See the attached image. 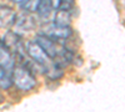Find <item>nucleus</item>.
<instances>
[{
  "label": "nucleus",
  "instance_id": "nucleus-1",
  "mask_svg": "<svg viewBox=\"0 0 125 112\" xmlns=\"http://www.w3.org/2000/svg\"><path fill=\"white\" fill-rule=\"evenodd\" d=\"M26 51L30 59L39 66L40 71L46 74L48 77L60 78L62 76V70L55 65V62L45 54V51L39 46L38 43H30L26 47Z\"/></svg>",
  "mask_w": 125,
  "mask_h": 112
},
{
  "label": "nucleus",
  "instance_id": "nucleus-2",
  "mask_svg": "<svg viewBox=\"0 0 125 112\" xmlns=\"http://www.w3.org/2000/svg\"><path fill=\"white\" fill-rule=\"evenodd\" d=\"M11 80L13 82L18 86V88L20 90H31L35 85H36V81L35 77L33 76V74L30 71L23 66H14V69L11 70Z\"/></svg>",
  "mask_w": 125,
  "mask_h": 112
},
{
  "label": "nucleus",
  "instance_id": "nucleus-3",
  "mask_svg": "<svg viewBox=\"0 0 125 112\" xmlns=\"http://www.w3.org/2000/svg\"><path fill=\"white\" fill-rule=\"evenodd\" d=\"M41 35L59 41V40L68 39L71 35V30H70V27L60 26V25H56V24L53 23L51 25H45L41 29Z\"/></svg>",
  "mask_w": 125,
  "mask_h": 112
},
{
  "label": "nucleus",
  "instance_id": "nucleus-4",
  "mask_svg": "<svg viewBox=\"0 0 125 112\" xmlns=\"http://www.w3.org/2000/svg\"><path fill=\"white\" fill-rule=\"evenodd\" d=\"M1 43L10 52H13L15 55L24 54L23 43H21V39H20L19 34H16V33H8L4 36V39L1 40Z\"/></svg>",
  "mask_w": 125,
  "mask_h": 112
},
{
  "label": "nucleus",
  "instance_id": "nucleus-5",
  "mask_svg": "<svg viewBox=\"0 0 125 112\" xmlns=\"http://www.w3.org/2000/svg\"><path fill=\"white\" fill-rule=\"evenodd\" d=\"M13 25L15 26L16 34H19V33H28V31H31V30L36 26V21L30 14L21 13L20 15H16L15 21H14Z\"/></svg>",
  "mask_w": 125,
  "mask_h": 112
},
{
  "label": "nucleus",
  "instance_id": "nucleus-6",
  "mask_svg": "<svg viewBox=\"0 0 125 112\" xmlns=\"http://www.w3.org/2000/svg\"><path fill=\"white\" fill-rule=\"evenodd\" d=\"M15 11L6 5H0V27H10L15 21Z\"/></svg>",
  "mask_w": 125,
  "mask_h": 112
},
{
  "label": "nucleus",
  "instance_id": "nucleus-7",
  "mask_svg": "<svg viewBox=\"0 0 125 112\" xmlns=\"http://www.w3.org/2000/svg\"><path fill=\"white\" fill-rule=\"evenodd\" d=\"M14 57L11 52L3 45V43L0 41V66H3L6 71H10L14 69Z\"/></svg>",
  "mask_w": 125,
  "mask_h": 112
},
{
  "label": "nucleus",
  "instance_id": "nucleus-8",
  "mask_svg": "<svg viewBox=\"0 0 125 112\" xmlns=\"http://www.w3.org/2000/svg\"><path fill=\"white\" fill-rule=\"evenodd\" d=\"M36 11L41 19H45V20L49 19V16L51 15V11H53V3H51V0H40Z\"/></svg>",
  "mask_w": 125,
  "mask_h": 112
},
{
  "label": "nucleus",
  "instance_id": "nucleus-9",
  "mask_svg": "<svg viewBox=\"0 0 125 112\" xmlns=\"http://www.w3.org/2000/svg\"><path fill=\"white\" fill-rule=\"evenodd\" d=\"M54 24L69 27L70 24H71V15H70V13L69 11H64V10H59V11L55 14Z\"/></svg>",
  "mask_w": 125,
  "mask_h": 112
},
{
  "label": "nucleus",
  "instance_id": "nucleus-10",
  "mask_svg": "<svg viewBox=\"0 0 125 112\" xmlns=\"http://www.w3.org/2000/svg\"><path fill=\"white\" fill-rule=\"evenodd\" d=\"M11 84H13V80L9 71H6L3 66H0V87L6 90L11 86Z\"/></svg>",
  "mask_w": 125,
  "mask_h": 112
},
{
  "label": "nucleus",
  "instance_id": "nucleus-11",
  "mask_svg": "<svg viewBox=\"0 0 125 112\" xmlns=\"http://www.w3.org/2000/svg\"><path fill=\"white\" fill-rule=\"evenodd\" d=\"M39 3H40V0H24L23 3H20V6H21V9H24L25 11L34 13L38 10Z\"/></svg>",
  "mask_w": 125,
  "mask_h": 112
},
{
  "label": "nucleus",
  "instance_id": "nucleus-12",
  "mask_svg": "<svg viewBox=\"0 0 125 112\" xmlns=\"http://www.w3.org/2000/svg\"><path fill=\"white\" fill-rule=\"evenodd\" d=\"M74 4H75V0H59L58 9L64 10V11H70V9H73Z\"/></svg>",
  "mask_w": 125,
  "mask_h": 112
},
{
  "label": "nucleus",
  "instance_id": "nucleus-13",
  "mask_svg": "<svg viewBox=\"0 0 125 112\" xmlns=\"http://www.w3.org/2000/svg\"><path fill=\"white\" fill-rule=\"evenodd\" d=\"M11 1H14V3H19V4H20V3H23L24 0H11Z\"/></svg>",
  "mask_w": 125,
  "mask_h": 112
}]
</instances>
